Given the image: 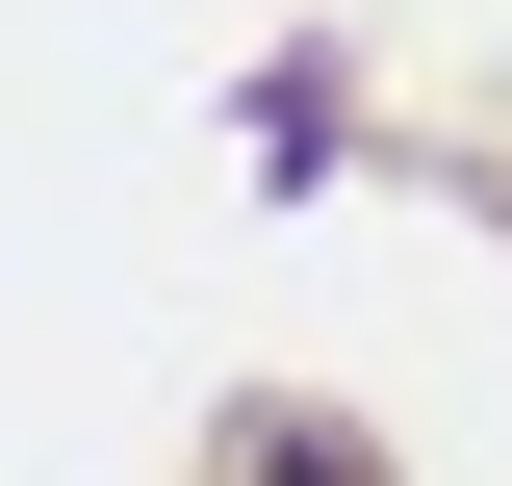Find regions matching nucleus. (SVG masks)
<instances>
[{
  "label": "nucleus",
  "instance_id": "f257e3e1",
  "mask_svg": "<svg viewBox=\"0 0 512 486\" xmlns=\"http://www.w3.org/2000/svg\"><path fill=\"white\" fill-rule=\"evenodd\" d=\"M231 486H359V461H308V435H256V461H231Z\"/></svg>",
  "mask_w": 512,
  "mask_h": 486
}]
</instances>
